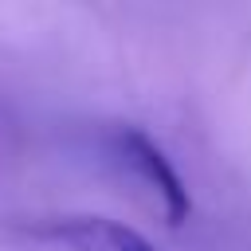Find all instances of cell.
I'll return each mask as SVG.
<instances>
[{
	"label": "cell",
	"instance_id": "cell-1",
	"mask_svg": "<svg viewBox=\"0 0 251 251\" xmlns=\"http://www.w3.org/2000/svg\"><path fill=\"white\" fill-rule=\"evenodd\" d=\"M110 149H114L118 165H122L141 188L153 192V200L161 204V216H165L173 227H180V224L192 216L188 184L180 180V173L173 169V161L165 157V149H161L149 133H141V129H133V126H122V129H114Z\"/></svg>",
	"mask_w": 251,
	"mask_h": 251
},
{
	"label": "cell",
	"instance_id": "cell-2",
	"mask_svg": "<svg viewBox=\"0 0 251 251\" xmlns=\"http://www.w3.org/2000/svg\"><path fill=\"white\" fill-rule=\"evenodd\" d=\"M39 235L55 239L71 251H161L141 231H133L118 220H106V216H59V220L43 224Z\"/></svg>",
	"mask_w": 251,
	"mask_h": 251
}]
</instances>
